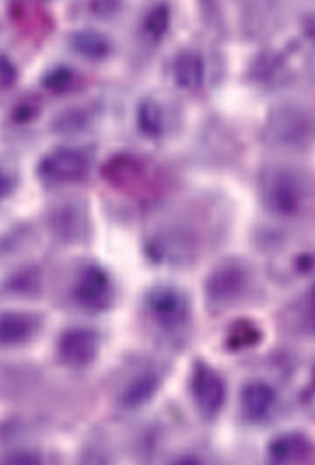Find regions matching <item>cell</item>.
I'll return each mask as SVG.
<instances>
[{
  "label": "cell",
  "instance_id": "6da1fadb",
  "mask_svg": "<svg viewBox=\"0 0 315 465\" xmlns=\"http://www.w3.org/2000/svg\"><path fill=\"white\" fill-rule=\"evenodd\" d=\"M104 167L106 180L129 196L148 198L161 190L163 181L160 172L135 155L118 154L109 159Z\"/></svg>",
  "mask_w": 315,
  "mask_h": 465
},
{
  "label": "cell",
  "instance_id": "7a4b0ae2",
  "mask_svg": "<svg viewBox=\"0 0 315 465\" xmlns=\"http://www.w3.org/2000/svg\"><path fill=\"white\" fill-rule=\"evenodd\" d=\"M253 284L250 267L242 260L229 258L220 262L208 273L205 295L213 306H233L248 297Z\"/></svg>",
  "mask_w": 315,
  "mask_h": 465
},
{
  "label": "cell",
  "instance_id": "3957f363",
  "mask_svg": "<svg viewBox=\"0 0 315 465\" xmlns=\"http://www.w3.org/2000/svg\"><path fill=\"white\" fill-rule=\"evenodd\" d=\"M307 185L299 172L288 168L270 170L261 181L262 199L272 213L292 216L303 207L307 197Z\"/></svg>",
  "mask_w": 315,
  "mask_h": 465
},
{
  "label": "cell",
  "instance_id": "277c9868",
  "mask_svg": "<svg viewBox=\"0 0 315 465\" xmlns=\"http://www.w3.org/2000/svg\"><path fill=\"white\" fill-rule=\"evenodd\" d=\"M190 390L194 403L200 416L213 420L223 409L227 388L224 378L207 362L196 361L190 376Z\"/></svg>",
  "mask_w": 315,
  "mask_h": 465
},
{
  "label": "cell",
  "instance_id": "5b68a950",
  "mask_svg": "<svg viewBox=\"0 0 315 465\" xmlns=\"http://www.w3.org/2000/svg\"><path fill=\"white\" fill-rule=\"evenodd\" d=\"M145 304L152 319L167 331L185 327L190 317V306L186 295L170 285H159L148 291Z\"/></svg>",
  "mask_w": 315,
  "mask_h": 465
},
{
  "label": "cell",
  "instance_id": "8992f818",
  "mask_svg": "<svg viewBox=\"0 0 315 465\" xmlns=\"http://www.w3.org/2000/svg\"><path fill=\"white\" fill-rule=\"evenodd\" d=\"M70 293L76 304L92 311L106 309L113 299L111 280L107 272L96 264H89L80 269Z\"/></svg>",
  "mask_w": 315,
  "mask_h": 465
},
{
  "label": "cell",
  "instance_id": "52a82bcc",
  "mask_svg": "<svg viewBox=\"0 0 315 465\" xmlns=\"http://www.w3.org/2000/svg\"><path fill=\"white\" fill-rule=\"evenodd\" d=\"M8 17L16 32L34 44L44 41L54 27V19L39 1H16L8 5Z\"/></svg>",
  "mask_w": 315,
  "mask_h": 465
},
{
  "label": "cell",
  "instance_id": "ba28073f",
  "mask_svg": "<svg viewBox=\"0 0 315 465\" xmlns=\"http://www.w3.org/2000/svg\"><path fill=\"white\" fill-rule=\"evenodd\" d=\"M91 165L90 155L81 148L61 147L47 154L41 160L39 170L47 180L55 183H71L84 178Z\"/></svg>",
  "mask_w": 315,
  "mask_h": 465
},
{
  "label": "cell",
  "instance_id": "9c48e42d",
  "mask_svg": "<svg viewBox=\"0 0 315 465\" xmlns=\"http://www.w3.org/2000/svg\"><path fill=\"white\" fill-rule=\"evenodd\" d=\"M312 441L300 431H288L273 437L266 447L270 464H305L313 456Z\"/></svg>",
  "mask_w": 315,
  "mask_h": 465
},
{
  "label": "cell",
  "instance_id": "30bf717a",
  "mask_svg": "<svg viewBox=\"0 0 315 465\" xmlns=\"http://www.w3.org/2000/svg\"><path fill=\"white\" fill-rule=\"evenodd\" d=\"M277 400L272 386L266 381L253 380L246 383L239 393L242 416L248 422L259 424L268 419Z\"/></svg>",
  "mask_w": 315,
  "mask_h": 465
},
{
  "label": "cell",
  "instance_id": "8fae6325",
  "mask_svg": "<svg viewBox=\"0 0 315 465\" xmlns=\"http://www.w3.org/2000/svg\"><path fill=\"white\" fill-rule=\"evenodd\" d=\"M40 326L38 314L24 310L0 313V348H13L29 343Z\"/></svg>",
  "mask_w": 315,
  "mask_h": 465
},
{
  "label": "cell",
  "instance_id": "7c38bea8",
  "mask_svg": "<svg viewBox=\"0 0 315 465\" xmlns=\"http://www.w3.org/2000/svg\"><path fill=\"white\" fill-rule=\"evenodd\" d=\"M98 343V337L93 331L83 328H71L60 335L57 345L58 354L67 364L84 365L95 358Z\"/></svg>",
  "mask_w": 315,
  "mask_h": 465
},
{
  "label": "cell",
  "instance_id": "4fadbf2b",
  "mask_svg": "<svg viewBox=\"0 0 315 465\" xmlns=\"http://www.w3.org/2000/svg\"><path fill=\"white\" fill-rule=\"evenodd\" d=\"M43 270L36 264L10 269L0 282V293L12 299H34L43 287Z\"/></svg>",
  "mask_w": 315,
  "mask_h": 465
},
{
  "label": "cell",
  "instance_id": "5bb4252c",
  "mask_svg": "<svg viewBox=\"0 0 315 465\" xmlns=\"http://www.w3.org/2000/svg\"><path fill=\"white\" fill-rule=\"evenodd\" d=\"M69 49L77 56L91 61L106 58L112 52L109 38L94 30H79L71 33L67 38Z\"/></svg>",
  "mask_w": 315,
  "mask_h": 465
},
{
  "label": "cell",
  "instance_id": "9a60e30c",
  "mask_svg": "<svg viewBox=\"0 0 315 465\" xmlns=\"http://www.w3.org/2000/svg\"><path fill=\"white\" fill-rule=\"evenodd\" d=\"M263 333L254 321L239 318L228 326L224 337V348L230 352H239L257 346L262 340Z\"/></svg>",
  "mask_w": 315,
  "mask_h": 465
},
{
  "label": "cell",
  "instance_id": "2e32d148",
  "mask_svg": "<svg viewBox=\"0 0 315 465\" xmlns=\"http://www.w3.org/2000/svg\"><path fill=\"white\" fill-rule=\"evenodd\" d=\"M175 82L181 88L194 89L199 87L204 78V63L195 52L186 51L178 54L172 64Z\"/></svg>",
  "mask_w": 315,
  "mask_h": 465
},
{
  "label": "cell",
  "instance_id": "e0dca14e",
  "mask_svg": "<svg viewBox=\"0 0 315 465\" xmlns=\"http://www.w3.org/2000/svg\"><path fill=\"white\" fill-rule=\"evenodd\" d=\"M83 80L73 67L60 64L46 71L41 78V85L52 94L62 95L80 89L84 85Z\"/></svg>",
  "mask_w": 315,
  "mask_h": 465
},
{
  "label": "cell",
  "instance_id": "ac0fdd59",
  "mask_svg": "<svg viewBox=\"0 0 315 465\" xmlns=\"http://www.w3.org/2000/svg\"><path fill=\"white\" fill-rule=\"evenodd\" d=\"M170 23V10L165 3H156L149 8L141 22L143 34L150 41L158 42L165 35Z\"/></svg>",
  "mask_w": 315,
  "mask_h": 465
},
{
  "label": "cell",
  "instance_id": "d6986e66",
  "mask_svg": "<svg viewBox=\"0 0 315 465\" xmlns=\"http://www.w3.org/2000/svg\"><path fill=\"white\" fill-rule=\"evenodd\" d=\"M138 124L146 135L158 137L163 131V121L161 109L153 100L145 98L141 101L137 110Z\"/></svg>",
  "mask_w": 315,
  "mask_h": 465
},
{
  "label": "cell",
  "instance_id": "ffe728a7",
  "mask_svg": "<svg viewBox=\"0 0 315 465\" xmlns=\"http://www.w3.org/2000/svg\"><path fill=\"white\" fill-rule=\"evenodd\" d=\"M41 100L34 93H29L21 97L14 104L11 117L17 124H27L34 120L41 111Z\"/></svg>",
  "mask_w": 315,
  "mask_h": 465
},
{
  "label": "cell",
  "instance_id": "44dd1931",
  "mask_svg": "<svg viewBox=\"0 0 315 465\" xmlns=\"http://www.w3.org/2000/svg\"><path fill=\"white\" fill-rule=\"evenodd\" d=\"M18 78L15 63L8 56L0 54V97L13 89Z\"/></svg>",
  "mask_w": 315,
  "mask_h": 465
},
{
  "label": "cell",
  "instance_id": "7402d4cb",
  "mask_svg": "<svg viewBox=\"0 0 315 465\" xmlns=\"http://www.w3.org/2000/svg\"><path fill=\"white\" fill-rule=\"evenodd\" d=\"M156 386V379L149 375L134 383L126 394L127 402L135 404L140 402L150 396Z\"/></svg>",
  "mask_w": 315,
  "mask_h": 465
},
{
  "label": "cell",
  "instance_id": "603a6c76",
  "mask_svg": "<svg viewBox=\"0 0 315 465\" xmlns=\"http://www.w3.org/2000/svg\"><path fill=\"white\" fill-rule=\"evenodd\" d=\"M89 8L95 16L108 18L119 11L121 3L117 1H94L90 2Z\"/></svg>",
  "mask_w": 315,
  "mask_h": 465
},
{
  "label": "cell",
  "instance_id": "cb8c5ba5",
  "mask_svg": "<svg viewBox=\"0 0 315 465\" xmlns=\"http://www.w3.org/2000/svg\"><path fill=\"white\" fill-rule=\"evenodd\" d=\"M8 462L18 464H36L38 462V457L32 453H18L10 456Z\"/></svg>",
  "mask_w": 315,
  "mask_h": 465
},
{
  "label": "cell",
  "instance_id": "d4e9b609",
  "mask_svg": "<svg viewBox=\"0 0 315 465\" xmlns=\"http://www.w3.org/2000/svg\"><path fill=\"white\" fill-rule=\"evenodd\" d=\"M11 187L10 179L5 174H0V200L10 192Z\"/></svg>",
  "mask_w": 315,
  "mask_h": 465
}]
</instances>
